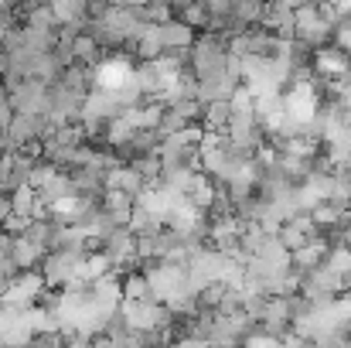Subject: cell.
I'll list each match as a JSON object with an SVG mask.
<instances>
[{
  "label": "cell",
  "mask_w": 351,
  "mask_h": 348,
  "mask_svg": "<svg viewBox=\"0 0 351 348\" xmlns=\"http://www.w3.org/2000/svg\"><path fill=\"white\" fill-rule=\"evenodd\" d=\"M293 41L311 48V51H321L328 45H335V27L321 17L317 3H297V31H293Z\"/></svg>",
  "instance_id": "1"
},
{
  "label": "cell",
  "mask_w": 351,
  "mask_h": 348,
  "mask_svg": "<svg viewBox=\"0 0 351 348\" xmlns=\"http://www.w3.org/2000/svg\"><path fill=\"white\" fill-rule=\"evenodd\" d=\"M82 263H86V256H75V253H62V249H55V253L45 256V263H41L38 273H41L45 287H51V290H65V287L79 277Z\"/></svg>",
  "instance_id": "2"
},
{
  "label": "cell",
  "mask_w": 351,
  "mask_h": 348,
  "mask_svg": "<svg viewBox=\"0 0 351 348\" xmlns=\"http://www.w3.org/2000/svg\"><path fill=\"white\" fill-rule=\"evenodd\" d=\"M10 93V110L14 113H48L51 103V86L41 79H24L7 89Z\"/></svg>",
  "instance_id": "3"
},
{
  "label": "cell",
  "mask_w": 351,
  "mask_h": 348,
  "mask_svg": "<svg viewBox=\"0 0 351 348\" xmlns=\"http://www.w3.org/2000/svg\"><path fill=\"white\" fill-rule=\"evenodd\" d=\"M259 27L269 31V34H276V38H283V41H293V31H297V7L287 3V0L266 3Z\"/></svg>",
  "instance_id": "4"
},
{
  "label": "cell",
  "mask_w": 351,
  "mask_h": 348,
  "mask_svg": "<svg viewBox=\"0 0 351 348\" xmlns=\"http://www.w3.org/2000/svg\"><path fill=\"white\" fill-rule=\"evenodd\" d=\"M31 171H34V161L21 157V154H10L0 161V188L3 192H21V188H31Z\"/></svg>",
  "instance_id": "5"
},
{
  "label": "cell",
  "mask_w": 351,
  "mask_h": 348,
  "mask_svg": "<svg viewBox=\"0 0 351 348\" xmlns=\"http://www.w3.org/2000/svg\"><path fill=\"white\" fill-rule=\"evenodd\" d=\"M157 38H160V45H164V55H167V51H191L195 41H198V31L188 27L184 21L171 17V21H164V24L157 27Z\"/></svg>",
  "instance_id": "6"
},
{
  "label": "cell",
  "mask_w": 351,
  "mask_h": 348,
  "mask_svg": "<svg viewBox=\"0 0 351 348\" xmlns=\"http://www.w3.org/2000/svg\"><path fill=\"white\" fill-rule=\"evenodd\" d=\"M263 10H266V3H256V0H245V3H239L232 0V17L249 31V27H256L259 21H263Z\"/></svg>",
  "instance_id": "7"
},
{
  "label": "cell",
  "mask_w": 351,
  "mask_h": 348,
  "mask_svg": "<svg viewBox=\"0 0 351 348\" xmlns=\"http://www.w3.org/2000/svg\"><path fill=\"white\" fill-rule=\"evenodd\" d=\"M10 198H14V216L34 219V209H38V192H34V188H21V192H14Z\"/></svg>",
  "instance_id": "8"
},
{
  "label": "cell",
  "mask_w": 351,
  "mask_h": 348,
  "mask_svg": "<svg viewBox=\"0 0 351 348\" xmlns=\"http://www.w3.org/2000/svg\"><path fill=\"white\" fill-rule=\"evenodd\" d=\"M276 239L283 242V249H287V253H300V249L307 246V239H311V235H307V232H300L297 226H290V222H287V226L280 229V235H276Z\"/></svg>",
  "instance_id": "9"
},
{
  "label": "cell",
  "mask_w": 351,
  "mask_h": 348,
  "mask_svg": "<svg viewBox=\"0 0 351 348\" xmlns=\"http://www.w3.org/2000/svg\"><path fill=\"white\" fill-rule=\"evenodd\" d=\"M14 216V198H10V192H3L0 188V229H3V222Z\"/></svg>",
  "instance_id": "10"
},
{
  "label": "cell",
  "mask_w": 351,
  "mask_h": 348,
  "mask_svg": "<svg viewBox=\"0 0 351 348\" xmlns=\"http://www.w3.org/2000/svg\"><path fill=\"white\" fill-rule=\"evenodd\" d=\"M338 103H341V106H345V110L351 113V79L345 82V86H341V93H338Z\"/></svg>",
  "instance_id": "11"
},
{
  "label": "cell",
  "mask_w": 351,
  "mask_h": 348,
  "mask_svg": "<svg viewBox=\"0 0 351 348\" xmlns=\"http://www.w3.org/2000/svg\"><path fill=\"white\" fill-rule=\"evenodd\" d=\"M171 348H212L208 342H198V338H181V342H174Z\"/></svg>",
  "instance_id": "12"
},
{
  "label": "cell",
  "mask_w": 351,
  "mask_h": 348,
  "mask_svg": "<svg viewBox=\"0 0 351 348\" xmlns=\"http://www.w3.org/2000/svg\"><path fill=\"white\" fill-rule=\"evenodd\" d=\"M93 348H119V345H113L110 338H103V335H99V338H93Z\"/></svg>",
  "instance_id": "13"
},
{
  "label": "cell",
  "mask_w": 351,
  "mask_h": 348,
  "mask_svg": "<svg viewBox=\"0 0 351 348\" xmlns=\"http://www.w3.org/2000/svg\"><path fill=\"white\" fill-rule=\"evenodd\" d=\"M0 235H3V229H0Z\"/></svg>",
  "instance_id": "14"
}]
</instances>
